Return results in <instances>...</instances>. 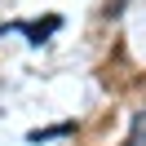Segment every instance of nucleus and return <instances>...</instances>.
I'll return each instance as SVG.
<instances>
[{"mask_svg":"<svg viewBox=\"0 0 146 146\" xmlns=\"http://www.w3.org/2000/svg\"><path fill=\"white\" fill-rule=\"evenodd\" d=\"M128 146H146V111L133 115V133H128Z\"/></svg>","mask_w":146,"mask_h":146,"instance_id":"1","label":"nucleus"},{"mask_svg":"<svg viewBox=\"0 0 146 146\" xmlns=\"http://www.w3.org/2000/svg\"><path fill=\"white\" fill-rule=\"evenodd\" d=\"M71 124H58V128H44V133H31V142H49V137H66Z\"/></svg>","mask_w":146,"mask_h":146,"instance_id":"2","label":"nucleus"}]
</instances>
